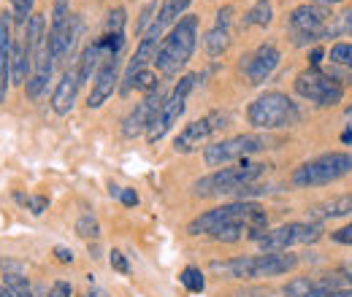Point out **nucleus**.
<instances>
[{"label": "nucleus", "mask_w": 352, "mask_h": 297, "mask_svg": "<svg viewBox=\"0 0 352 297\" xmlns=\"http://www.w3.org/2000/svg\"><path fill=\"white\" fill-rule=\"evenodd\" d=\"M342 143H352V130H347V132H342Z\"/></svg>", "instance_id": "obj_44"}, {"label": "nucleus", "mask_w": 352, "mask_h": 297, "mask_svg": "<svg viewBox=\"0 0 352 297\" xmlns=\"http://www.w3.org/2000/svg\"><path fill=\"white\" fill-rule=\"evenodd\" d=\"M233 5H222L220 11H217V19H214V25L206 30V36H204V51L209 54V57H222L225 51H228V46H230V22H233Z\"/></svg>", "instance_id": "obj_16"}, {"label": "nucleus", "mask_w": 352, "mask_h": 297, "mask_svg": "<svg viewBox=\"0 0 352 297\" xmlns=\"http://www.w3.org/2000/svg\"><path fill=\"white\" fill-rule=\"evenodd\" d=\"M301 117H304L301 106L290 95H285L279 89H271V92L258 95L250 103V108H247V122L255 130H265V132L296 128L301 122Z\"/></svg>", "instance_id": "obj_3"}, {"label": "nucleus", "mask_w": 352, "mask_h": 297, "mask_svg": "<svg viewBox=\"0 0 352 297\" xmlns=\"http://www.w3.org/2000/svg\"><path fill=\"white\" fill-rule=\"evenodd\" d=\"M307 3H314V5H325V8H331V5H339V3H344V0H307Z\"/></svg>", "instance_id": "obj_43"}, {"label": "nucleus", "mask_w": 352, "mask_h": 297, "mask_svg": "<svg viewBox=\"0 0 352 297\" xmlns=\"http://www.w3.org/2000/svg\"><path fill=\"white\" fill-rule=\"evenodd\" d=\"M11 5H14V11H11V16H14V25H25L28 27V22H30V16H33V0H11Z\"/></svg>", "instance_id": "obj_30"}, {"label": "nucleus", "mask_w": 352, "mask_h": 297, "mask_svg": "<svg viewBox=\"0 0 352 297\" xmlns=\"http://www.w3.org/2000/svg\"><path fill=\"white\" fill-rule=\"evenodd\" d=\"M325 227L320 222H287L279 224L274 230H265L263 235L255 241L261 246V252H290L296 246H307V243H317L322 238Z\"/></svg>", "instance_id": "obj_10"}, {"label": "nucleus", "mask_w": 352, "mask_h": 297, "mask_svg": "<svg viewBox=\"0 0 352 297\" xmlns=\"http://www.w3.org/2000/svg\"><path fill=\"white\" fill-rule=\"evenodd\" d=\"M120 62H122L120 54H109L100 62V68H98V73L92 79V86H89V95H87L89 108H100L117 92V84H120Z\"/></svg>", "instance_id": "obj_15"}, {"label": "nucleus", "mask_w": 352, "mask_h": 297, "mask_svg": "<svg viewBox=\"0 0 352 297\" xmlns=\"http://www.w3.org/2000/svg\"><path fill=\"white\" fill-rule=\"evenodd\" d=\"M157 11H160V0H149V3L141 8L138 25H135V33H138V36H144V33L152 27V22L157 19Z\"/></svg>", "instance_id": "obj_29"}, {"label": "nucleus", "mask_w": 352, "mask_h": 297, "mask_svg": "<svg viewBox=\"0 0 352 297\" xmlns=\"http://www.w3.org/2000/svg\"><path fill=\"white\" fill-rule=\"evenodd\" d=\"M82 30H85L82 19H79L76 14H71V19H68V25H65V33H63V60H60V62H65V60L74 57V51H76V46H79V38H82Z\"/></svg>", "instance_id": "obj_25"}, {"label": "nucleus", "mask_w": 352, "mask_h": 297, "mask_svg": "<svg viewBox=\"0 0 352 297\" xmlns=\"http://www.w3.org/2000/svg\"><path fill=\"white\" fill-rule=\"evenodd\" d=\"M322 71H325V73H328V76H331L336 84L342 86V89L352 84V71H347V68H339V65H328V68H322Z\"/></svg>", "instance_id": "obj_33"}, {"label": "nucleus", "mask_w": 352, "mask_h": 297, "mask_svg": "<svg viewBox=\"0 0 352 297\" xmlns=\"http://www.w3.org/2000/svg\"><path fill=\"white\" fill-rule=\"evenodd\" d=\"M322 60H328V51H325L322 46H314V49L309 51V62H311V68H320Z\"/></svg>", "instance_id": "obj_39"}, {"label": "nucleus", "mask_w": 352, "mask_h": 297, "mask_svg": "<svg viewBox=\"0 0 352 297\" xmlns=\"http://www.w3.org/2000/svg\"><path fill=\"white\" fill-rule=\"evenodd\" d=\"M328 62L352 71V41H339L328 49Z\"/></svg>", "instance_id": "obj_27"}, {"label": "nucleus", "mask_w": 352, "mask_h": 297, "mask_svg": "<svg viewBox=\"0 0 352 297\" xmlns=\"http://www.w3.org/2000/svg\"><path fill=\"white\" fill-rule=\"evenodd\" d=\"M89 295H92V297H109L106 292H89Z\"/></svg>", "instance_id": "obj_46"}, {"label": "nucleus", "mask_w": 352, "mask_h": 297, "mask_svg": "<svg viewBox=\"0 0 352 297\" xmlns=\"http://www.w3.org/2000/svg\"><path fill=\"white\" fill-rule=\"evenodd\" d=\"M293 92L307 100L317 108H331V106H339L344 100V89L336 84L322 68H309L301 71L293 82Z\"/></svg>", "instance_id": "obj_11"}, {"label": "nucleus", "mask_w": 352, "mask_h": 297, "mask_svg": "<svg viewBox=\"0 0 352 297\" xmlns=\"http://www.w3.org/2000/svg\"><path fill=\"white\" fill-rule=\"evenodd\" d=\"M287 33H290V43L304 49V46H317L328 36H339L336 33V22L331 25V8L325 5H314V3H304L298 8H293L287 14L285 22Z\"/></svg>", "instance_id": "obj_5"}, {"label": "nucleus", "mask_w": 352, "mask_h": 297, "mask_svg": "<svg viewBox=\"0 0 352 297\" xmlns=\"http://www.w3.org/2000/svg\"><path fill=\"white\" fill-rule=\"evenodd\" d=\"M268 149V138L258 135V132H244V135H233V138H222L214 141L204 149V163L209 168H225L241 160H250L252 154Z\"/></svg>", "instance_id": "obj_8"}, {"label": "nucleus", "mask_w": 352, "mask_h": 297, "mask_svg": "<svg viewBox=\"0 0 352 297\" xmlns=\"http://www.w3.org/2000/svg\"><path fill=\"white\" fill-rule=\"evenodd\" d=\"M106 33H125V8H122V5H117V8L109 11Z\"/></svg>", "instance_id": "obj_31"}, {"label": "nucleus", "mask_w": 352, "mask_h": 297, "mask_svg": "<svg viewBox=\"0 0 352 297\" xmlns=\"http://www.w3.org/2000/svg\"><path fill=\"white\" fill-rule=\"evenodd\" d=\"M198 79H201L198 73H187V76H182L174 84V89L166 95V100H163V106H160L155 122L146 130V141H149L152 146H155L157 141H163V138L171 132V128L179 122V117H182L184 108H187V97H190V92L195 89Z\"/></svg>", "instance_id": "obj_9"}, {"label": "nucleus", "mask_w": 352, "mask_h": 297, "mask_svg": "<svg viewBox=\"0 0 352 297\" xmlns=\"http://www.w3.org/2000/svg\"><path fill=\"white\" fill-rule=\"evenodd\" d=\"M344 216H352V192L325 198V200H320L309 209V219L320 222V224L328 222V219H344Z\"/></svg>", "instance_id": "obj_19"}, {"label": "nucleus", "mask_w": 352, "mask_h": 297, "mask_svg": "<svg viewBox=\"0 0 352 297\" xmlns=\"http://www.w3.org/2000/svg\"><path fill=\"white\" fill-rule=\"evenodd\" d=\"M0 297H14V295H11V289H8L6 284H0Z\"/></svg>", "instance_id": "obj_45"}, {"label": "nucleus", "mask_w": 352, "mask_h": 297, "mask_svg": "<svg viewBox=\"0 0 352 297\" xmlns=\"http://www.w3.org/2000/svg\"><path fill=\"white\" fill-rule=\"evenodd\" d=\"M54 254H57L60 262H74V252H71V249H65V246H57V249H54Z\"/></svg>", "instance_id": "obj_42"}, {"label": "nucleus", "mask_w": 352, "mask_h": 297, "mask_svg": "<svg viewBox=\"0 0 352 297\" xmlns=\"http://www.w3.org/2000/svg\"><path fill=\"white\" fill-rule=\"evenodd\" d=\"M46 297H74V284L65 281V278H60V281L52 284V289H49Z\"/></svg>", "instance_id": "obj_36"}, {"label": "nucleus", "mask_w": 352, "mask_h": 297, "mask_svg": "<svg viewBox=\"0 0 352 297\" xmlns=\"http://www.w3.org/2000/svg\"><path fill=\"white\" fill-rule=\"evenodd\" d=\"M85 297H92V295H85Z\"/></svg>", "instance_id": "obj_47"}, {"label": "nucleus", "mask_w": 352, "mask_h": 297, "mask_svg": "<svg viewBox=\"0 0 352 297\" xmlns=\"http://www.w3.org/2000/svg\"><path fill=\"white\" fill-rule=\"evenodd\" d=\"M28 203L33 206V213H36V216H41L44 209L49 206V203H46V198H28Z\"/></svg>", "instance_id": "obj_40"}, {"label": "nucleus", "mask_w": 352, "mask_h": 297, "mask_svg": "<svg viewBox=\"0 0 352 297\" xmlns=\"http://www.w3.org/2000/svg\"><path fill=\"white\" fill-rule=\"evenodd\" d=\"M331 241L339 243V246H352V219L347 224H342V227H336V230L331 233Z\"/></svg>", "instance_id": "obj_34"}, {"label": "nucleus", "mask_w": 352, "mask_h": 297, "mask_svg": "<svg viewBox=\"0 0 352 297\" xmlns=\"http://www.w3.org/2000/svg\"><path fill=\"white\" fill-rule=\"evenodd\" d=\"M336 276H339V278H342L347 287H352V265H344V268H339V270H336Z\"/></svg>", "instance_id": "obj_41"}, {"label": "nucleus", "mask_w": 352, "mask_h": 297, "mask_svg": "<svg viewBox=\"0 0 352 297\" xmlns=\"http://www.w3.org/2000/svg\"><path fill=\"white\" fill-rule=\"evenodd\" d=\"M76 233H79L82 238H98V235H100V233H98V222H95V216H92V213H85V216L79 219Z\"/></svg>", "instance_id": "obj_32"}, {"label": "nucleus", "mask_w": 352, "mask_h": 297, "mask_svg": "<svg viewBox=\"0 0 352 297\" xmlns=\"http://www.w3.org/2000/svg\"><path fill=\"white\" fill-rule=\"evenodd\" d=\"M52 71H54V57H52L49 46H44V49L38 51V57H36V62H33V71H30V79H28V84H25V92H28L30 100L41 97V92H44L46 84H49V79H52Z\"/></svg>", "instance_id": "obj_20"}, {"label": "nucleus", "mask_w": 352, "mask_h": 297, "mask_svg": "<svg viewBox=\"0 0 352 297\" xmlns=\"http://www.w3.org/2000/svg\"><path fill=\"white\" fill-rule=\"evenodd\" d=\"M268 165L263 163H252V160H241L236 165H225V168L212 170L209 176L198 178L192 184V195L195 198H225V195H236L239 189L255 184L265 173Z\"/></svg>", "instance_id": "obj_4"}, {"label": "nucleus", "mask_w": 352, "mask_h": 297, "mask_svg": "<svg viewBox=\"0 0 352 297\" xmlns=\"http://www.w3.org/2000/svg\"><path fill=\"white\" fill-rule=\"evenodd\" d=\"M179 281H182V284L187 287V292H192V295H198V292H204V289H206L204 270H201V268H195V265H187V268L182 270Z\"/></svg>", "instance_id": "obj_28"}, {"label": "nucleus", "mask_w": 352, "mask_h": 297, "mask_svg": "<svg viewBox=\"0 0 352 297\" xmlns=\"http://www.w3.org/2000/svg\"><path fill=\"white\" fill-rule=\"evenodd\" d=\"M190 3H192V0H163V3H160V11H157L155 25H157L163 33H168L176 22H179V19L187 14Z\"/></svg>", "instance_id": "obj_23"}, {"label": "nucleus", "mask_w": 352, "mask_h": 297, "mask_svg": "<svg viewBox=\"0 0 352 297\" xmlns=\"http://www.w3.org/2000/svg\"><path fill=\"white\" fill-rule=\"evenodd\" d=\"M336 33L352 38V8H344L342 16H336Z\"/></svg>", "instance_id": "obj_35"}, {"label": "nucleus", "mask_w": 352, "mask_h": 297, "mask_svg": "<svg viewBox=\"0 0 352 297\" xmlns=\"http://www.w3.org/2000/svg\"><path fill=\"white\" fill-rule=\"evenodd\" d=\"M11 14H0V103H6L8 95V82H11Z\"/></svg>", "instance_id": "obj_18"}, {"label": "nucleus", "mask_w": 352, "mask_h": 297, "mask_svg": "<svg viewBox=\"0 0 352 297\" xmlns=\"http://www.w3.org/2000/svg\"><path fill=\"white\" fill-rule=\"evenodd\" d=\"M163 100H166L163 86H157L155 92L144 95V100H141V103H135V108L125 117V122H122V135H125V138H138L141 132H146L149 125L155 122V117H157V111H160Z\"/></svg>", "instance_id": "obj_14"}, {"label": "nucleus", "mask_w": 352, "mask_h": 297, "mask_svg": "<svg viewBox=\"0 0 352 297\" xmlns=\"http://www.w3.org/2000/svg\"><path fill=\"white\" fill-rule=\"evenodd\" d=\"M298 254L290 252H261V254L230 257V259H217L212 262V270H217L228 278L239 281H252V278H276L298 268Z\"/></svg>", "instance_id": "obj_2"}, {"label": "nucleus", "mask_w": 352, "mask_h": 297, "mask_svg": "<svg viewBox=\"0 0 352 297\" xmlns=\"http://www.w3.org/2000/svg\"><path fill=\"white\" fill-rule=\"evenodd\" d=\"M117 198H120L122 206H128V209L138 206V195H135V189H131V187H120V195H117Z\"/></svg>", "instance_id": "obj_38"}, {"label": "nucleus", "mask_w": 352, "mask_h": 297, "mask_svg": "<svg viewBox=\"0 0 352 297\" xmlns=\"http://www.w3.org/2000/svg\"><path fill=\"white\" fill-rule=\"evenodd\" d=\"M79 86H82V79H79V68H68L63 73V79L57 82L54 92H52V111L65 117L71 114L74 103H76V95H79Z\"/></svg>", "instance_id": "obj_17"}, {"label": "nucleus", "mask_w": 352, "mask_h": 297, "mask_svg": "<svg viewBox=\"0 0 352 297\" xmlns=\"http://www.w3.org/2000/svg\"><path fill=\"white\" fill-rule=\"evenodd\" d=\"M279 62H282L279 46L274 41H263L255 51H250V54L241 57V73H244V79H247L250 86H261L274 76V71L279 68Z\"/></svg>", "instance_id": "obj_13"}, {"label": "nucleus", "mask_w": 352, "mask_h": 297, "mask_svg": "<svg viewBox=\"0 0 352 297\" xmlns=\"http://www.w3.org/2000/svg\"><path fill=\"white\" fill-rule=\"evenodd\" d=\"M109 262H111V268H114L117 273H122V276H128V273H131V265H128V259H125V254H122L120 249H114V252H111Z\"/></svg>", "instance_id": "obj_37"}, {"label": "nucleus", "mask_w": 352, "mask_h": 297, "mask_svg": "<svg viewBox=\"0 0 352 297\" xmlns=\"http://www.w3.org/2000/svg\"><path fill=\"white\" fill-rule=\"evenodd\" d=\"M230 114L228 111H209L201 119H192L190 125L179 130V135L174 138V152L176 154H192L198 152L212 135H217L222 128H228Z\"/></svg>", "instance_id": "obj_12"}, {"label": "nucleus", "mask_w": 352, "mask_h": 297, "mask_svg": "<svg viewBox=\"0 0 352 297\" xmlns=\"http://www.w3.org/2000/svg\"><path fill=\"white\" fill-rule=\"evenodd\" d=\"M236 222H247V224H255V227H268V216H265L261 203L233 200V203H225V206H217L212 211H204L201 216H195L187 224V233L190 235H214L220 227L236 224Z\"/></svg>", "instance_id": "obj_6"}, {"label": "nucleus", "mask_w": 352, "mask_h": 297, "mask_svg": "<svg viewBox=\"0 0 352 297\" xmlns=\"http://www.w3.org/2000/svg\"><path fill=\"white\" fill-rule=\"evenodd\" d=\"M274 22V5L271 0H255L252 8L244 14L241 27H268Z\"/></svg>", "instance_id": "obj_24"}, {"label": "nucleus", "mask_w": 352, "mask_h": 297, "mask_svg": "<svg viewBox=\"0 0 352 297\" xmlns=\"http://www.w3.org/2000/svg\"><path fill=\"white\" fill-rule=\"evenodd\" d=\"M160 86L157 82V71H152V68H144V71H138L135 76H133L131 86H128V92H144V95H149V92H155Z\"/></svg>", "instance_id": "obj_26"}, {"label": "nucleus", "mask_w": 352, "mask_h": 297, "mask_svg": "<svg viewBox=\"0 0 352 297\" xmlns=\"http://www.w3.org/2000/svg\"><path fill=\"white\" fill-rule=\"evenodd\" d=\"M352 173V152H325L317 154L290 173V184L298 189H311V187H325L347 178Z\"/></svg>", "instance_id": "obj_7"}, {"label": "nucleus", "mask_w": 352, "mask_h": 297, "mask_svg": "<svg viewBox=\"0 0 352 297\" xmlns=\"http://www.w3.org/2000/svg\"><path fill=\"white\" fill-rule=\"evenodd\" d=\"M0 270H3V284L11 289L14 297H33L30 281H28V270L22 262L16 259H0Z\"/></svg>", "instance_id": "obj_21"}, {"label": "nucleus", "mask_w": 352, "mask_h": 297, "mask_svg": "<svg viewBox=\"0 0 352 297\" xmlns=\"http://www.w3.org/2000/svg\"><path fill=\"white\" fill-rule=\"evenodd\" d=\"M106 57H109V51L103 49L100 41H92L85 46L82 60H79V79H82V84H92V79H95V73H98V68H100V62Z\"/></svg>", "instance_id": "obj_22"}, {"label": "nucleus", "mask_w": 352, "mask_h": 297, "mask_svg": "<svg viewBox=\"0 0 352 297\" xmlns=\"http://www.w3.org/2000/svg\"><path fill=\"white\" fill-rule=\"evenodd\" d=\"M195 46H198V16L195 14H184L160 41V49L155 54L157 73L166 76V79L179 76L187 68V62L192 60Z\"/></svg>", "instance_id": "obj_1"}]
</instances>
